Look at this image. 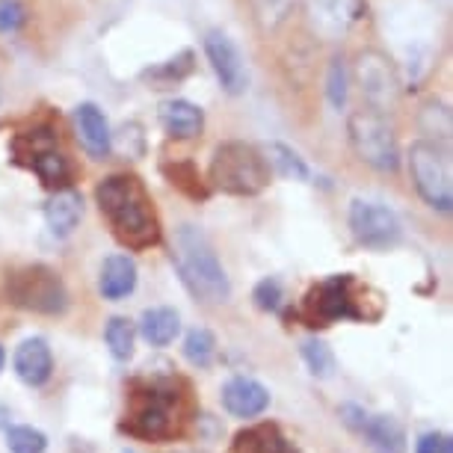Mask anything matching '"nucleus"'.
<instances>
[{
    "mask_svg": "<svg viewBox=\"0 0 453 453\" xmlns=\"http://www.w3.org/2000/svg\"><path fill=\"white\" fill-rule=\"evenodd\" d=\"M181 332V318L169 305H157V309H145L140 318V335L145 344L151 347H169Z\"/></svg>",
    "mask_w": 453,
    "mask_h": 453,
    "instance_id": "20",
    "label": "nucleus"
},
{
    "mask_svg": "<svg viewBox=\"0 0 453 453\" xmlns=\"http://www.w3.org/2000/svg\"><path fill=\"white\" fill-rule=\"evenodd\" d=\"M347 65H344V57H335L329 65V74H326V96H329V104L341 110L347 104Z\"/></svg>",
    "mask_w": 453,
    "mask_h": 453,
    "instance_id": "32",
    "label": "nucleus"
},
{
    "mask_svg": "<svg viewBox=\"0 0 453 453\" xmlns=\"http://www.w3.org/2000/svg\"><path fill=\"white\" fill-rule=\"evenodd\" d=\"M202 48L213 74H217L219 87L228 96H243L246 87H250V68H246V59L241 48L234 45V39L226 30H208L202 39Z\"/></svg>",
    "mask_w": 453,
    "mask_h": 453,
    "instance_id": "11",
    "label": "nucleus"
},
{
    "mask_svg": "<svg viewBox=\"0 0 453 453\" xmlns=\"http://www.w3.org/2000/svg\"><path fill=\"white\" fill-rule=\"evenodd\" d=\"M222 406L234 418H258L267 412L270 391L261 386L258 380L250 376H234L222 386Z\"/></svg>",
    "mask_w": 453,
    "mask_h": 453,
    "instance_id": "13",
    "label": "nucleus"
},
{
    "mask_svg": "<svg viewBox=\"0 0 453 453\" xmlns=\"http://www.w3.org/2000/svg\"><path fill=\"white\" fill-rule=\"evenodd\" d=\"M136 288V264L127 255H110L101 264V276H98V290L104 299H125L131 296Z\"/></svg>",
    "mask_w": 453,
    "mask_h": 453,
    "instance_id": "18",
    "label": "nucleus"
},
{
    "mask_svg": "<svg viewBox=\"0 0 453 453\" xmlns=\"http://www.w3.org/2000/svg\"><path fill=\"white\" fill-rule=\"evenodd\" d=\"M6 448L12 453H45L48 448V435L36 430V426H10L6 430Z\"/></svg>",
    "mask_w": 453,
    "mask_h": 453,
    "instance_id": "31",
    "label": "nucleus"
},
{
    "mask_svg": "<svg viewBox=\"0 0 453 453\" xmlns=\"http://www.w3.org/2000/svg\"><path fill=\"white\" fill-rule=\"evenodd\" d=\"M347 136L353 145L356 157L362 164L380 169V173H395L400 166V145L395 127L388 125V119L376 113L371 107H362L349 116Z\"/></svg>",
    "mask_w": 453,
    "mask_h": 453,
    "instance_id": "7",
    "label": "nucleus"
},
{
    "mask_svg": "<svg viewBox=\"0 0 453 453\" xmlns=\"http://www.w3.org/2000/svg\"><path fill=\"white\" fill-rule=\"evenodd\" d=\"M261 151H264V160H267L270 173H276L281 178H290V181H309V175H311L309 164H305V160L299 157L290 145L270 142V145H264Z\"/></svg>",
    "mask_w": 453,
    "mask_h": 453,
    "instance_id": "22",
    "label": "nucleus"
},
{
    "mask_svg": "<svg viewBox=\"0 0 453 453\" xmlns=\"http://www.w3.org/2000/svg\"><path fill=\"white\" fill-rule=\"evenodd\" d=\"M173 261L178 267V276L187 285V290L208 305L228 303L232 296V281L226 276V267L219 264L211 241L202 228L181 226L175 232V252Z\"/></svg>",
    "mask_w": 453,
    "mask_h": 453,
    "instance_id": "3",
    "label": "nucleus"
},
{
    "mask_svg": "<svg viewBox=\"0 0 453 453\" xmlns=\"http://www.w3.org/2000/svg\"><path fill=\"white\" fill-rule=\"evenodd\" d=\"M415 453H453V441L444 433H426L418 439Z\"/></svg>",
    "mask_w": 453,
    "mask_h": 453,
    "instance_id": "35",
    "label": "nucleus"
},
{
    "mask_svg": "<svg viewBox=\"0 0 453 453\" xmlns=\"http://www.w3.org/2000/svg\"><path fill=\"white\" fill-rule=\"evenodd\" d=\"M184 358L193 367H211L213 358H217V338H213L211 329L196 326L187 332L184 338Z\"/></svg>",
    "mask_w": 453,
    "mask_h": 453,
    "instance_id": "28",
    "label": "nucleus"
},
{
    "mask_svg": "<svg viewBox=\"0 0 453 453\" xmlns=\"http://www.w3.org/2000/svg\"><path fill=\"white\" fill-rule=\"evenodd\" d=\"M125 453H131V450H125Z\"/></svg>",
    "mask_w": 453,
    "mask_h": 453,
    "instance_id": "38",
    "label": "nucleus"
},
{
    "mask_svg": "<svg viewBox=\"0 0 453 453\" xmlns=\"http://www.w3.org/2000/svg\"><path fill=\"white\" fill-rule=\"evenodd\" d=\"M57 149V134L54 127L48 125H39L33 127V131H24L12 140V155H15V164L21 166H30L33 160L39 155H45V151Z\"/></svg>",
    "mask_w": 453,
    "mask_h": 453,
    "instance_id": "25",
    "label": "nucleus"
},
{
    "mask_svg": "<svg viewBox=\"0 0 453 453\" xmlns=\"http://www.w3.org/2000/svg\"><path fill=\"white\" fill-rule=\"evenodd\" d=\"M234 453H296V448L273 424H261L237 435Z\"/></svg>",
    "mask_w": 453,
    "mask_h": 453,
    "instance_id": "21",
    "label": "nucleus"
},
{
    "mask_svg": "<svg viewBox=\"0 0 453 453\" xmlns=\"http://www.w3.org/2000/svg\"><path fill=\"white\" fill-rule=\"evenodd\" d=\"M341 418H344V424L347 426H353V430L356 433H362L365 430V424H367V418H371V415H367L365 412V409H358V406H341Z\"/></svg>",
    "mask_w": 453,
    "mask_h": 453,
    "instance_id": "36",
    "label": "nucleus"
},
{
    "mask_svg": "<svg viewBox=\"0 0 453 453\" xmlns=\"http://www.w3.org/2000/svg\"><path fill=\"white\" fill-rule=\"evenodd\" d=\"M380 314L382 296L349 273L329 276L303 299V318L309 326H332L338 320H376Z\"/></svg>",
    "mask_w": 453,
    "mask_h": 453,
    "instance_id": "2",
    "label": "nucleus"
},
{
    "mask_svg": "<svg viewBox=\"0 0 453 453\" xmlns=\"http://www.w3.org/2000/svg\"><path fill=\"white\" fill-rule=\"evenodd\" d=\"M356 81L362 87V96L367 107L376 113H386L388 107L397 104L400 96V78L391 65V59L382 50H362L356 59Z\"/></svg>",
    "mask_w": 453,
    "mask_h": 453,
    "instance_id": "10",
    "label": "nucleus"
},
{
    "mask_svg": "<svg viewBox=\"0 0 453 453\" xmlns=\"http://www.w3.org/2000/svg\"><path fill=\"white\" fill-rule=\"evenodd\" d=\"M74 131H78L81 145L92 157L101 160L113 149V134H110L104 110L98 104H92V101H83V104L74 107Z\"/></svg>",
    "mask_w": 453,
    "mask_h": 453,
    "instance_id": "12",
    "label": "nucleus"
},
{
    "mask_svg": "<svg viewBox=\"0 0 453 453\" xmlns=\"http://www.w3.org/2000/svg\"><path fill=\"white\" fill-rule=\"evenodd\" d=\"M157 119L173 140H196L204 131V110L187 98H169L157 107Z\"/></svg>",
    "mask_w": 453,
    "mask_h": 453,
    "instance_id": "15",
    "label": "nucleus"
},
{
    "mask_svg": "<svg viewBox=\"0 0 453 453\" xmlns=\"http://www.w3.org/2000/svg\"><path fill=\"white\" fill-rule=\"evenodd\" d=\"M33 173L39 175V181L48 187V190H68V184H72V178H74V169L72 164H68V157L65 155H59L57 149H50L45 151V155H39L36 160L30 164Z\"/></svg>",
    "mask_w": 453,
    "mask_h": 453,
    "instance_id": "24",
    "label": "nucleus"
},
{
    "mask_svg": "<svg viewBox=\"0 0 453 453\" xmlns=\"http://www.w3.org/2000/svg\"><path fill=\"white\" fill-rule=\"evenodd\" d=\"M104 341L110 347V356L116 362H127L134 356V344H136V329L127 318H110L107 329H104Z\"/></svg>",
    "mask_w": 453,
    "mask_h": 453,
    "instance_id": "27",
    "label": "nucleus"
},
{
    "mask_svg": "<svg viewBox=\"0 0 453 453\" xmlns=\"http://www.w3.org/2000/svg\"><path fill=\"white\" fill-rule=\"evenodd\" d=\"M365 0H309L311 24L326 36H338L358 21Z\"/></svg>",
    "mask_w": 453,
    "mask_h": 453,
    "instance_id": "16",
    "label": "nucleus"
},
{
    "mask_svg": "<svg viewBox=\"0 0 453 453\" xmlns=\"http://www.w3.org/2000/svg\"><path fill=\"white\" fill-rule=\"evenodd\" d=\"M362 435L373 453H406V433L395 415H371Z\"/></svg>",
    "mask_w": 453,
    "mask_h": 453,
    "instance_id": "19",
    "label": "nucleus"
},
{
    "mask_svg": "<svg viewBox=\"0 0 453 453\" xmlns=\"http://www.w3.org/2000/svg\"><path fill=\"white\" fill-rule=\"evenodd\" d=\"M299 353H303L305 365H309V371L314 376H320V380H326V376L335 373V356H332V349H329L326 341L305 338L303 347H299Z\"/></svg>",
    "mask_w": 453,
    "mask_h": 453,
    "instance_id": "30",
    "label": "nucleus"
},
{
    "mask_svg": "<svg viewBox=\"0 0 453 453\" xmlns=\"http://www.w3.org/2000/svg\"><path fill=\"white\" fill-rule=\"evenodd\" d=\"M349 232L367 250H388L400 243L403 226H400L397 213L382 202L353 199L349 204Z\"/></svg>",
    "mask_w": 453,
    "mask_h": 453,
    "instance_id": "9",
    "label": "nucleus"
},
{
    "mask_svg": "<svg viewBox=\"0 0 453 453\" xmlns=\"http://www.w3.org/2000/svg\"><path fill=\"white\" fill-rule=\"evenodd\" d=\"M4 362H6V353H4V347H0V371H4Z\"/></svg>",
    "mask_w": 453,
    "mask_h": 453,
    "instance_id": "37",
    "label": "nucleus"
},
{
    "mask_svg": "<svg viewBox=\"0 0 453 453\" xmlns=\"http://www.w3.org/2000/svg\"><path fill=\"white\" fill-rule=\"evenodd\" d=\"M24 6L19 0H0V33H15L24 24Z\"/></svg>",
    "mask_w": 453,
    "mask_h": 453,
    "instance_id": "34",
    "label": "nucleus"
},
{
    "mask_svg": "<svg viewBox=\"0 0 453 453\" xmlns=\"http://www.w3.org/2000/svg\"><path fill=\"white\" fill-rule=\"evenodd\" d=\"M96 204L125 250L142 252L160 243V222L149 190L136 175L116 173L96 184Z\"/></svg>",
    "mask_w": 453,
    "mask_h": 453,
    "instance_id": "1",
    "label": "nucleus"
},
{
    "mask_svg": "<svg viewBox=\"0 0 453 453\" xmlns=\"http://www.w3.org/2000/svg\"><path fill=\"white\" fill-rule=\"evenodd\" d=\"M409 175L418 196L430 208L448 213L453 208V169H450V151L441 142L421 140L409 151Z\"/></svg>",
    "mask_w": 453,
    "mask_h": 453,
    "instance_id": "8",
    "label": "nucleus"
},
{
    "mask_svg": "<svg viewBox=\"0 0 453 453\" xmlns=\"http://www.w3.org/2000/svg\"><path fill=\"white\" fill-rule=\"evenodd\" d=\"M83 219V196L78 190H59L45 202V226L54 237H68Z\"/></svg>",
    "mask_w": 453,
    "mask_h": 453,
    "instance_id": "17",
    "label": "nucleus"
},
{
    "mask_svg": "<svg viewBox=\"0 0 453 453\" xmlns=\"http://www.w3.org/2000/svg\"><path fill=\"white\" fill-rule=\"evenodd\" d=\"M184 395L173 380H151L136 388L127 406L125 430L151 441H169L184 430Z\"/></svg>",
    "mask_w": 453,
    "mask_h": 453,
    "instance_id": "4",
    "label": "nucleus"
},
{
    "mask_svg": "<svg viewBox=\"0 0 453 453\" xmlns=\"http://www.w3.org/2000/svg\"><path fill=\"white\" fill-rule=\"evenodd\" d=\"M6 296L12 305L33 314H48L57 318L68 309V290L57 270L45 264H30V267L12 270L6 279Z\"/></svg>",
    "mask_w": 453,
    "mask_h": 453,
    "instance_id": "6",
    "label": "nucleus"
},
{
    "mask_svg": "<svg viewBox=\"0 0 453 453\" xmlns=\"http://www.w3.org/2000/svg\"><path fill=\"white\" fill-rule=\"evenodd\" d=\"M296 0H252V12H255V21H258L261 30H279L281 24L290 19L294 12Z\"/></svg>",
    "mask_w": 453,
    "mask_h": 453,
    "instance_id": "29",
    "label": "nucleus"
},
{
    "mask_svg": "<svg viewBox=\"0 0 453 453\" xmlns=\"http://www.w3.org/2000/svg\"><path fill=\"white\" fill-rule=\"evenodd\" d=\"M193 68H196V54H193L190 48H187L178 57L166 59V63H160L155 68H145L142 78L149 81L155 89H169V87H175V83H181V81L190 78Z\"/></svg>",
    "mask_w": 453,
    "mask_h": 453,
    "instance_id": "23",
    "label": "nucleus"
},
{
    "mask_svg": "<svg viewBox=\"0 0 453 453\" xmlns=\"http://www.w3.org/2000/svg\"><path fill=\"white\" fill-rule=\"evenodd\" d=\"M252 299H255V305H258L261 311H279V305H281V299H285V290H281V281L279 279H261L258 285H255L252 290Z\"/></svg>",
    "mask_w": 453,
    "mask_h": 453,
    "instance_id": "33",
    "label": "nucleus"
},
{
    "mask_svg": "<svg viewBox=\"0 0 453 453\" xmlns=\"http://www.w3.org/2000/svg\"><path fill=\"white\" fill-rule=\"evenodd\" d=\"M15 373H19V380L24 386L30 388H39L45 386L50 380V373H54V356H50V347L45 338H27L21 341L19 349H15Z\"/></svg>",
    "mask_w": 453,
    "mask_h": 453,
    "instance_id": "14",
    "label": "nucleus"
},
{
    "mask_svg": "<svg viewBox=\"0 0 453 453\" xmlns=\"http://www.w3.org/2000/svg\"><path fill=\"white\" fill-rule=\"evenodd\" d=\"M160 173L166 175V181L175 187V190H181L184 196H190V199H208V187L199 178V169H196L190 160H175V164H164L160 166Z\"/></svg>",
    "mask_w": 453,
    "mask_h": 453,
    "instance_id": "26",
    "label": "nucleus"
},
{
    "mask_svg": "<svg viewBox=\"0 0 453 453\" xmlns=\"http://www.w3.org/2000/svg\"><path fill=\"white\" fill-rule=\"evenodd\" d=\"M273 173L258 145L228 140L217 145L208 169V184L226 196H258L270 187Z\"/></svg>",
    "mask_w": 453,
    "mask_h": 453,
    "instance_id": "5",
    "label": "nucleus"
}]
</instances>
